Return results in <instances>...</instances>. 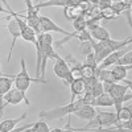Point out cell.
<instances>
[{
	"label": "cell",
	"instance_id": "7402d4cb",
	"mask_svg": "<svg viewBox=\"0 0 132 132\" xmlns=\"http://www.w3.org/2000/svg\"><path fill=\"white\" fill-rule=\"evenodd\" d=\"M73 27H74V30H77V32L85 30V29H87V20L83 16L77 17L73 20Z\"/></svg>",
	"mask_w": 132,
	"mask_h": 132
},
{
	"label": "cell",
	"instance_id": "4dcf8cb0",
	"mask_svg": "<svg viewBox=\"0 0 132 132\" xmlns=\"http://www.w3.org/2000/svg\"><path fill=\"white\" fill-rule=\"evenodd\" d=\"M112 2H120V0H112Z\"/></svg>",
	"mask_w": 132,
	"mask_h": 132
},
{
	"label": "cell",
	"instance_id": "44dd1931",
	"mask_svg": "<svg viewBox=\"0 0 132 132\" xmlns=\"http://www.w3.org/2000/svg\"><path fill=\"white\" fill-rule=\"evenodd\" d=\"M27 131H29V132H50V128H49V126L46 123V120L41 119L40 122L32 123V126Z\"/></svg>",
	"mask_w": 132,
	"mask_h": 132
},
{
	"label": "cell",
	"instance_id": "83f0119b",
	"mask_svg": "<svg viewBox=\"0 0 132 132\" xmlns=\"http://www.w3.org/2000/svg\"><path fill=\"white\" fill-rule=\"evenodd\" d=\"M96 4H98V7L101 8V9H104V8L111 7V4H112V0H98Z\"/></svg>",
	"mask_w": 132,
	"mask_h": 132
},
{
	"label": "cell",
	"instance_id": "5b68a950",
	"mask_svg": "<svg viewBox=\"0 0 132 132\" xmlns=\"http://www.w3.org/2000/svg\"><path fill=\"white\" fill-rule=\"evenodd\" d=\"M53 73L57 78L63 81L65 86H70V83L74 79V77L71 74V70L69 68V65H68V61H66L65 58H62L61 56L58 58H56V62H54V65H53Z\"/></svg>",
	"mask_w": 132,
	"mask_h": 132
},
{
	"label": "cell",
	"instance_id": "7c38bea8",
	"mask_svg": "<svg viewBox=\"0 0 132 132\" xmlns=\"http://www.w3.org/2000/svg\"><path fill=\"white\" fill-rule=\"evenodd\" d=\"M87 29H89L91 37H93L95 41H103V40L111 38V36H110V32H108L104 27H101L98 23H96V24H87Z\"/></svg>",
	"mask_w": 132,
	"mask_h": 132
},
{
	"label": "cell",
	"instance_id": "9c48e42d",
	"mask_svg": "<svg viewBox=\"0 0 132 132\" xmlns=\"http://www.w3.org/2000/svg\"><path fill=\"white\" fill-rule=\"evenodd\" d=\"M13 78H15V74L13 75H7V74L0 71V112L4 111V106H3L4 95L12 89Z\"/></svg>",
	"mask_w": 132,
	"mask_h": 132
},
{
	"label": "cell",
	"instance_id": "e0dca14e",
	"mask_svg": "<svg viewBox=\"0 0 132 132\" xmlns=\"http://www.w3.org/2000/svg\"><path fill=\"white\" fill-rule=\"evenodd\" d=\"M27 118V112H24L21 116L15 118V119H4L3 122H0V132H11L16 128V126Z\"/></svg>",
	"mask_w": 132,
	"mask_h": 132
},
{
	"label": "cell",
	"instance_id": "ac0fdd59",
	"mask_svg": "<svg viewBox=\"0 0 132 132\" xmlns=\"http://www.w3.org/2000/svg\"><path fill=\"white\" fill-rule=\"evenodd\" d=\"M69 87H70V91H71V101H75L77 96L85 94V81H83L82 77L74 78Z\"/></svg>",
	"mask_w": 132,
	"mask_h": 132
},
{
	"label": "cell",
	"instance_id": "30bf717a",
	"mask_svg": "<svg viewBox=\"0 0 132 132\" xmlns=\"http://www.w3.org/2000/svg\"><path fill=\"white\" fill-rule=\"evenodd\" d=\"M127 52H128V48L124 46V48L119 49V50H115V52H112V53H110L108 56L98 65L96 69H108V68H111V66L116 65L118 61L122 58V56H123V54H126Z\"/></svg>",
	"mask_w": 132,
	"mask_h": 132
},
{
	"label": "cell",
	"instance_id": "7a4b0ae2",
	"mask_svg": "<svg viewBox=\"0 0 132 132\" xmlns=\"http://www.w3.org/2000/svg\"><path fill=\"white\" fill-rule=\"evenodd\" d=\"M85 102L83 99L79 98L77 101H70V103H68L66 106H61V107H56V108H52L48 110V111H41L38 114L40 119L44 120H56V119H62L65 116H69V115H74V112L78 110L79 106H82Z\"/></svg>",
	"mask_w": 132,
	"mask_h": 132
},
{
	"label": "cell",
	"instance_id": "603a6c76",
	"mask_svg": "<svg viewBox=\"0 0 132 132\" xmlns=\"http://www.w3.org/2000/svg\"><path fill=\"white\" fill-rule=\"evenodd\" d=\"M81 53L83 54V56H87V54H90L94 52V48H93V38L90 41H82L81 44Z\"/></svg>",
	"mask_w": 132,
	"mask_h": 132
},
{
	"label": "cell",
	"instance_id": "9a60e30c",
	"mask_svg": "<svg viewBox=\"0 0 132 132\" xmlns=\"http://www.w3.org/2000/svg\"><path fill=\"white\" fill-rule=\"evenodd\" d=\"M132 69V65H114L112 69H111V73L114 75V78L116 82H122L127 78V74H128V70Z\"/></svg>",
	"mask_w": 132,
	"mask_h": 132
},
{
	"label": "cell",
	"instance_id": "277c9868",
	"mask_svg": "<svg viewBox=\"0 0 132 132\" xmlns=\"http://www.w3.org/2000/svg\"><path fill=\"white\" fill-rule=\"evenodd\" d=\"M20 65H21V69L17 74H15V78H13V85L15 87H17L19 90L27 93L28 89L30 87L32 82H37V83H46L48 81H44V79H40V78H32L29 75L28 70H27V63L24 61V58L20 60Z\"/></svg>",
	"mask_w": 132,
	"mask_h": 132
},
{
	"label": "cell",
	"instance_id": "6da1fadb",
	"mask_svg": "<svg viewBox=\"0 0 132 132\" xmlns=\"http://www.w3.org/2000/svg\"><path fill=\"white\" fill-rule=\"evenodd\" d=\"M129 44H132V36L124 38V40H112V38H108V40H103V41H95L93 38V48H94V54H95V58L98 61V63H101L110 53H112L115 50H119L124 46H128Z\"/></svg>",
	"mask_w": 132,
	"mask_h": 132
},
{
	"label": "cell",
	"instance_id": "3957f363",
	"mask_svg": "<svg viewBox=\"0 0 132 132\" xmlns=\"http://www.w3.org/2000/svg\"><path fill=\"white\" fill-rule=\"evenodd\" d=\"M104 91L108 93L114 99V107L116 108V111L122 107L126 102L132 99V94H127L128 93V86L126 83H103Z\"/></svg>",
	"mask_w": 132,
	"mask_h": 132
},
{
	"label": "cell",
	"instance_id": "8992f818",
	"mask_svg": "<svg viewBox=\"0 0 132 132\" xmlns=\"http://www.w3.org/2000/svg\"><path fill=\"white\" fill-rule=\"evenodd\" d=\"M8 20V24H7V29L9 32V35L12 36V44H11V46H9V50H8V58H7V62L11 61V57H12V52H13V48L16 45V41L19 37H21V29H20V24H19V21L16 17L13 16H7L4 17Z\"/></svg>",
	"mask_w": 132,
	"mask_h": 132
},
{
	"label": "cell",
	"instance_id": "4316f807",
	"mask_svg": "<svg viewBox=\"0 0 132 132\" xmlns=\"http://www.w3.org/2000/svg\"><path fill=\"white\" fill-rule=\"evenodd\" d=\"M119 65H132V50H128L126 54H123L122 58L118 61Z\"/></svg>",
	"mask_w": 132,
	"mask_h": 132
},
{
	"label": "cell",
	"instance_id": "ffe728a7",
	"mask_svg": "<svg viewBox=\"0 0 132 132\" xmlns=\"http://www.w3.org/2000/svg\"><path fill=\"white\" fill-rule=\"evenodd\" d=\"M116 118L118 122H124V120H128L132 118V103L128 106H122L118 111H116Z\"/></svg>",
	"mask_w": 132,
	"mask_h": 132
},
{
	"label": "cell",
	"instance_id": "d4e9b609",
	"mask_svg": "<svg viewBox=\"0 0 132 132\" xmlns=\"http://www.w3.org/2000/svg\"><path fill=\"white\" fill-rule=\"evenodd\" d=\"M93 95H95V98L98 96V95H101V94H103L104 93V87H103V83L101 82V81H96L95 82V85L93 86V89H91V91H90Z\"/></svg>",
	"mask_w": 132,
	"mask_h": 132
},
{
	"label": "cell",
	"instance_id": "5bb4252c",
	"mask_svg": "<svg viewBox=\"0 0 132 132\" xmlns=\"http://www.w3.org/2000/svg\"><path fill=\"white\" fill-rule=\"evenodd\" d=\"M74 115L79 119H83V120H91L95 115H96V110L93 104H87V103H83L82 106L78 107V110L74 112Z\"/></svg>",
	"mask_w": 132,
	"mask_h": 132
},
{
	"label": "cell",
	"instance_id": "2e32d148",
	"mask_svg": "<svg viewBox=\"0 0 132 132\" xmlns=\"http://www.w3.org/2000/svg\"><path fill=\"white\" fill-rule=\"evenodd\" d=\"M78 0H46V2H42L36 4V9H41V8H48V7H69L71 4H75Z\"/></svg>",
	"mask_w": 132,
	"mask_h": 132
},
{
	"label": "cell",
	"instance_id": "4fadbf2b",
	"mask_svg": "<svg viewBox=\"0 0 132 132\" xmlns=\"http://www.w3.org/2000/svg\"><path fill=\"white\" fill-rule=\"evenodd\" d=\"M86 12V8L83 7V2H77L69 7H65V16L68 20H74L79 16H83Z\"/></svg>",
	"mask_w": 132,
	"mask_h": 132
},
{
	"label": "cell",
	"instance_id": "ba28073f",
	"mask_svg": "<svg viewBox=\"0 0 132 132\" xmlns=\"http://www.w3.org/2000/svg\"><path fill=\"white\" fill-rule=\"evenodd\" d=\"M23 101L25 102V104H28V106L30 104V102H29V99L27 98L25 93L21 91V90H19L17 87H15V89H11V90L4 95V103H3V106H4V108H5L7 104H13V106H16V104H20Z\"/></svg>",
	"mask_w": 132,
	"mask_h": 132
},
{
	"label": "cell",
	"instance_id": "52a82bcc",
	"mask_svg": "<svg viewBox=\"0 0 132 132\" xmlns=\"http://www.w3.org/2000/svg\"><path fill=\"white\" fill-rule=\"evenodd\" d=\"M27 4V11H25V20L27 23L35 29L36 33H41V27H40V15H38V9L32 4V0H25Z\"/></svg>",
	"mask_w": 132,
	"mask_h": 132
},
{
	"label": "cell",
	"instance_id": "cb8c5ba5",
	"mask_svg": "<svg viewBox=\"0 0 132 132\" xmlns=\"http://www.w3.org/2000/svg\"><path fill=\"white\" fill-rule=\"evenodd\" d=\"M83 63L87 65V66H91V68H94V69L98 68V65H99V63H98V61H96V58H95L94 52L90 53V54H87V56H86V60H85Z\"/></svg>",
	"mask_w": 132,
	"mask_h": 132
},
{
	"label": "cell",
	"instance_id": "f546056e",
	"mask_svg": "<svg viewBox=\"0 0 132 132\" xmlns=\"http://www.w3.org/2000/svg\"><path fill=\"white\" fill-rule=\"evenodd\" d=\"M123 2H124L127 5H132V0H123Z\"/></svg>",
	"mask_w": 132,
	"mask_h": 132
},
{
	"label": "cell",
	"instance_id": "484cf974",
	"mask_svg": "<svg viewBox=\"0 0 132 132\" xmlns=\"http://www.w3.org/2000/svg\"><path fill=\"white\" fill-rule=\"evenodd\" d=\"M116 16H118V15L114 12V9H112L111 7L102 9V19H104V20H114Z\"/></svg>",
	"mask_w": 132,
	"mask_h": 132
},
{
	"label": "cell",
	"instance_id": "8fae6325",
	"mask_svg": "<svg viewBox=\"0 0 132 132\" xmlns=\"http://www.w3.org/2000/svg\"><path fill=\"white\" fill-rule=\"evenodd\" d=\"M40 27H41V32H58V33H62L65 36H68L70 33L66 29L61 28L60 25H57L48 16H40Z\"/></svg>",
	"mask_w": 132,
	"mask_h": 132
},
{
	"label": "cell",
	"instance_id": "1f68e13d",
	"mask_svg": "<svg viewBox=\"0 0 132 132\" xmlns=\"http://www.w3.org/2000/svg\"><path fill=\"white\" fill-rule=\"evenodd\" d=\"M82 2H86V0H82Z\"/></svg>",
	"mask_w": 132,
	"mask_h": 132
},
{
	"label": "cell",
	"instance_id": "d6986e66",
	"mask_svg": "<svg viewBox=\"0 0 132 132\" xmlns=\"http://www.w3.org/2000/svg\"><path fill=\"white\" fill-rule=\"evenodd\" d=\"M94 106H98V107H114V99L108 93L104 91L103 94L98 95L95 98Z\"/></svg>",
	"mask_w": 132,
	"mask_h": 132
},
{
	"label": "cell",
	"instance_id": "f1b7e54d",
	"mask_svg": "<svg viewBox=\"0 0 132 132\" xmlns=\"http://www.w3.org/2000/svg\"><path fill=\"white\" fill-rule=\"evenodd\" d=\"M123 82H124V83H126V85L128 86V89H129V90L132 91V81H128V79H124Z\"/></svg>",
	"mask_w": 132,
	"mask_h": 132
}]
</instances>
